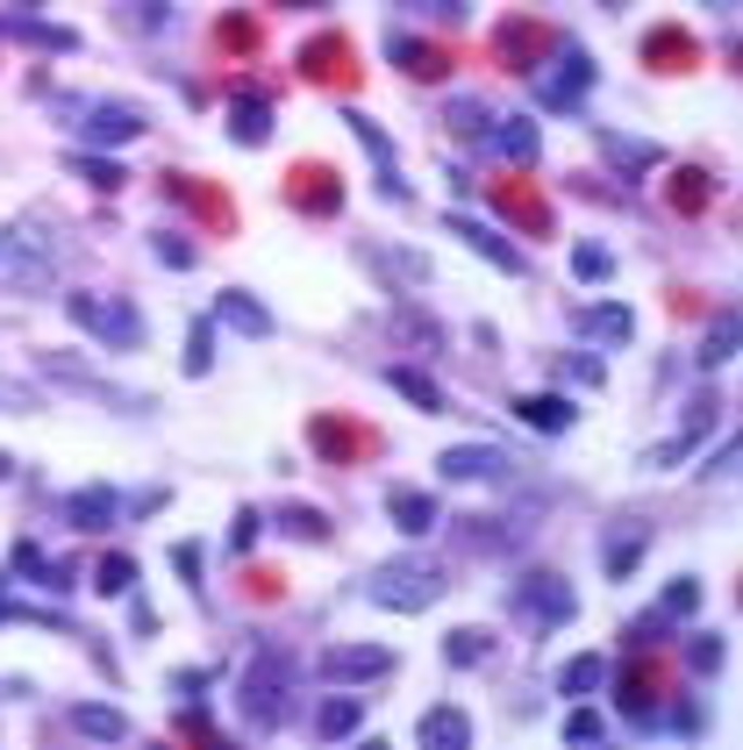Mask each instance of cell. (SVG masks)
<instances>
[{
    "label": "cell",
    "instance_id": "1",
    "mask_svg": "<svg viewBox=\"0 0 743 750\" xmlns=\"http://www.w3.org/2000/svg\"><path fill=\"white\" fill-rule=\"evenodd\" d=\"M444 572H436L430 558H386V564H372V580H364V600L372 608H386V614H422V608H436L444 600Z\"/></svg>",
    "mask_w": 743,
    "mask_h": 750
},
{
    "label": "cell",
    "instance_id": "2",
    "mask_svg": "<svg viewBox=\"0 0 743 750\" xmlns=\"http://www.w3.org/2000/svg\"><path fill=\"white\" fill-rule=\"evenodd\" d=\"M57 279V251L36 223H15L0 229V287L8 293H43Z\"/></svg>",
    "mask_w": 743,
    "mask_h": 750
},
{
    "label": "cell",
    "instance_id": "3",
    "mask_svg": "<svg viewBox=\"0 0 743 750\" xmlns=\"http://www.w3.org/2000/svg\"><path fill=\"white\" fill-rule=\"evenodd\" d=\"M65 315L87 329V336H101L107 351H137V343H143V315L121 301V293H72Z\"/></svg>",
    "mask_w": 743,
    "mask_h": 750
},
{
    "label": "cell",
    "instance_id": "4",
    "mask_svg": "<svg viewBox=\"0 0 743 750\" xmlns=\"http://www.w3.org/2000/svg\"><path fill=\"white\" fill-rule=\"evenodd\" d=\"M572 608H579V600H572V586L558 580V572H529V580L515 586V614L529 630H565Z\"/></svg>",
    "mask_w": 743,
    "mask_h": 750
},
{
    "label": "cell",
    "instance_id": "5",
    "mask_svg": "<svg viewBox=\"0 0 743 750\" xmlns=\"http://www.w3.org/2000/svg\"><path fill=\"white\" fill-rule=\"evenodd\" d=\"M243 715L258 722V729H272V722L286 715V672H279V658L243 672Z\"/></svg>",
    "mask_w": 743,
    "mask_h": 750
},
{
    "label": "cell",
    "instance_id": "6",
    "mask_svg": "<svg viewBox=\"0 0 743 750\" xmlns=\"http://www.w3.org/2000/svg\"><path fill=\"white\" fill-rule=\"evenodd\" d=\"M315 665H322L329 679H380V672H394V650H380V644H336V650H322Z\"/></svg>",
    "mask_w": 743,
    "mask_h": 750
},
{
    "label": "cell",
    "instance_id": "7",
    "mask_svg": "<svg viewBox=\"0 0 743 750\" xmlns=\"http://www.w3.org/2000/svg\"><path fill=\"white\" fill-rule=\"evenodd\" d=\"M436 465H444V479H508V465H515V458L494 450V444H450Z\"/></svg>",
    "mask_w": 743,
    "mask_h": 750
},
{
    "label": "cell",
    "instance_id": "8",
    "mask_svg": "<svg viewBox=\"0 0 743 750\" xmlns=\"http://www.w3.org/2000/svg\"><path fill=\"white\" fill-rule=\"evenodd\" d=\"M79 129H87V143H129V137H143V115L129 101H93Z\"/></svg>",
    "mask_w": 743,
    "mask_h": 750
},
{
    "label": "cell",
    "instance_id": "9",
    "mask_svg": "<svg viewBox=\"0 0 743 750\" xmlns=\"http://www.w3.org/2000/svg\"><path fill=\"white\" fill-rule=\"evenodd\" d=\"M450 237H465L472 251H479V257H494V265H501V272H529V257H522L515 243L501 237V229H486V223H472V215H450Z\"/></svg>",
    "mask_w": 743,
    "mask_h": 750
},
{
    "label": "cell",
    "instance_id": "10",
    "mask_svg": "<svg viewBox=\"0 0 743 750\" xmlns=\"http://www.w3.org/2000/svg\"><path fill=\"white\" fill-rule=\"evenodd\" d=\"M587 79H593V58L587 51H565L551 65V79H543V107H572L579 93H587Z\"/></svg>",
    "mask_w": 743,
    "mask_h": 750
},
{
    "label": "cell",
    "instance_id": "11",
    "mask_svg": "<svg viewBox=\"0 0 743 750\" xmlns=\"http://www.w3.org/2000/svg\"><path fill=\"white\" fill-rule=\"evenodd\" d=\"M386 514H394V529H408V536H430V529L444 522V508H436L430 494H415V486H394V494H386Z\"/></svg>",
    "mask_w": 743,
    "mask_h": 750
},
{
    "label": "cell",
    "instance_id": "12",
    "mask_svg": "<svg viewBox=\"0 0 743 750\" xmlns=\"http://www.w3.org/2000/svg\"><path fill=\"white\" fill-rule=\"evenodd\" d=\"M515 415H522L529 429H543V436H565V429H572L565 393H522V401H515Z\"/></svg>",
    "mask_w": 743,
    "mask_h": 750
},
{
    "label": "cell",
    "instance_id": "13",
    "mask_svg": "<svg viewBox=\"0 0 743 750\" xmlns=\"http://www.w3.org/2000/svg\"><path fill=\"white\" fill-rule=\"evenodd\" d=\"M72 729L93 736V743H121V736H129V715H121V708H101V700H87V708H72Z\"/></svg>",
    "mask_w": 743,
    "mask_h": 750
},
{
    "label": "cell",
    "instance_id": "14",
    "mask_svg": "<svg viewBox=\"0 0 743 750\" xmlns=\"http://www.w3.org/2000/svg\"><path fill=\"white\" fill-rule=\"evenodd\" d=\"M486 129H494V151H501V157H515V165H529V157H536V122L501 115V122H486Z\"/></svg>",
    "mask_w": 743,
    "mask_h": 750
},
{
    "label": "cell",
    "instance_id": "15",
    "mask_svg": "<svg viewBox=\"0 0 743 750\" xmlns=\"http://www.w3.org/2000/svg\"><path fill=\"white\" fill-rule=\"evenodd\" d=\"M593 686H607V658H601V650H587V658H572V665L558 672V694H572V700H587Z\"/></svg>",
    "mask_w": 743,
    "mask_h": 750
},
{
    "label": "cell",
    "instance_id": "16",
    "mask_svg": "<svg viewBox=\"0 0 743 750\" xmlns=\"http://www.w3.org/2000/svg\"><path fill=\"white\" fill-rule=\"evenodd\" d=\"M572 322H579V336H607V343H629V307H579V315H572Z\"/></svg>",
    "mask_w": 743,
    "mask_h": 750
},
{
    "label": "cell",
    "instance_id": "17",
    "mask_svg": "<svg viewBox=\"0 0 743 750\" xmlns=\"http://www.w3.org/2000/svg\"><path fill=\"white\" fill-rule=\"evenodd\" d=\"M386 386H394V393H408V401H415V408L444 415V386H436L430 372H408V365H394V372H386Z\"/></svg>",
    "mask_w": 743,
    "mask_h": 750
},
{
    "label": "cell",
    "instance_id": "18",
    "mask_svg": "<svg viewBox=\"0 0 743 750\" xmlns=\"http://www.w3.org/2000/svg\"><path fill=\"white\" fill-rule=\"evenodd\" d=\"M422 743H444V750H465L472 743V722L458 715V708H436V715H422Z\"/></svg>",
    "mask_w": 743,
    "mask_h": 750
},
{
    "label": "cell",
    "instance_id": "19",
    "mask_svg": "<svg viewBox=\"0 0 743 750\" xmlns=\"http://www.w3.org/2000/svg\"><path fill=\"white\" fill-rule=\"evenodd\" d=\"M222 322L243 329V336H272V315H265L251 293H222Z\"/></svg>",
    "mask_w": 743,
    "mask_h": 750
},
{
    "label": "cell",
    "instance_id": "20",
    "mask_svg": "<svg viewBox=\"0 0 743 750\" xmlns=\"http://www.w3.org/2000/svg\"><path fill=\"white\" fill-rule=\"evenodd\" d=\"M107 514H115V494H107V486L72 494V522H79V529H107Z\"/></svg>",
    "mask_w": 743,
    "mask_h": 750
},
{
    "label": "cell",
    "instance_id": "21",
    "mask_svg": "<svg viewBox=\"0 0 743 750\" xmlns=\"http://www.w3.org/2000/svg\"><path fill=\"white\" fill-rule=\"evenodd\" d=\"M0 29L22 36V43H43V51H72V43H79L72 29H51V22H0Z\"/></svg>",
    "mask_w": 743,
    "mask_h": 750
},
{
    "label": "cell",
    "instance_id": "22",
    "mask_svg": "<svg viewBox=\"0 0 743 750\" xmlns=\"http://www.w3.org/2000/svg\"><path fill=\"white\" fill-rule=\"evenodd\" d=\"M229 137H236V143H265V137H272V107H265V101H243Z\"/></svg>",
    "mask_w": 743,
    "mask_h": 750
},
{
    "label": "cell",
    "instance_id": "23",
    "mask_svg": "<svg viewBox=\"0 0 743 750\" xmlns=\"http://www.w3.org/2000/svg\"><path fill=\"white\" fill-rule=\"evenodd\" d=\"M486 658H494V636H486V630H458V636H450V665H486Z\"/></svg>",
    "mask_w": 743,
    "mask_h": 750
},
{
    "label": "cell",
    "instance_id": "24",
    "mask_svg": "<svg viewBox=\"0 0 743 750\" xmlns=\"http://www.w3.org/2000/svg\"><path fill=\"white\" fill-rule=\"evenodd\" d=\"M358 715H364L358 700H329L322 715H315V736H350V729H358Z\"/></svg>",
    "mask_w": 743,
    "mask_h": 750
},
{
    "label": "cell",
    "instance_id": "25",
    "mask_svg": "<svg viewBox=\"0 0 743 750\" xmlns=\"http://www.w3.org/2000/svg\"><path fill=\"white\" fill-rule=\"evenodd\" d=\"M208 365H215V329H208V322H193V329H187V372L201 379Z\"/></svg>",
    "mask_w": 743,
    "mask_h": 750
},
{
    "label": "cell",
    "instance_id": "26",
    "mask_svg": "<svg viewBox=\"0 0 743 750\" xmlns=\"http://www.w3.org/2000/svg\"><path fill=\"white\" fill-rule=\"evenodd\" d=\"M601 151L623 157V165H657V143H629V137H615V129H601Z\"/></svg>",
    "mask_w": 743,
    "mask_h": 750
},
{
    "label": "cell",
    "instance_id": "27",
    "mask_svg": "<svg viewBox=\"0 0 743 750\" xmlns=\"http://www.w3.org/2000/svg\"><path fill=\"white\" fill-rule=\"evenodd\" d=\"M572 272H579V279H607V272H615V257H607L601 243H579V251H572Z\"/></svg>",
    "mask_w": 743,
    "mask_h": 750
},
{
    "label": "cell",
    "instance_id": "28",
    "mask_svg": "<svg viewBox=\"0 0 743 750\" xmlns=\"http://www.w3.org/2000/svg\"><path fill=\"white\" fill-rule=\"evenodd\" d=\"M129 580H137V564H129V558H101V572H93L101 594H129Z\"/></svg>",
    "mask_w": 743,
    "mask_h": 750
},
{
    "label": "cell",
    "instance_id": "29",
    "mask_svg": "<svg viewBox=\"0 0 743 750\" xmlns=\"http://www.w3.org/2000/svg\"><path fill=\"white\" fill-rule=\"evenodd\" d=\"M72 171H87L101 193H115V187H121V165H107V157H72Z\"/></svg>",
    "mask_w": 743,
    "mask_h": 750
},
{
    "label": "cell",
    "instance_id": "30",
    "mask_svg": "<svg viewBox=\"0 0 743 750\" xmlns=\"http://www.w3.org/2000/svg\"><path fill=\"white\" fill-rule=\"evenodd\" d=\"M729 343H736V315H722V322L708 329V351H701V365H722V358H729Z\"/></svg>",
    "mask_w": 743,
    "mask_h": 750
},
{
    "label": "cell",
    "instance_id": "31",
    "mask_svg": "<svg viewBox=\"0 0 743 750\" xmlns=\"http://www.w3.org/2000/svg\"><path fill=\"white\" fill-rule=\"evenodd\" d=\"M394 58H400L408 72H444V58H436V51H422V43H394Z\"/></svg>",
    "mask_w": 743,
    "mask_h": 750
},
{
    "label": "cell",
    "instance_id": "32",
    "mask_svg": "<svg viewBox=\"0 0 743 750\" xmlns=\"http://www.w3.org/2000/svg\"><path fill=\"white\" fill-rule=\"evenodd\" d=\"M450 129H458V137H486V115L472 101H458V107H450Z\"/></svg>",
    "mask_w": 743,
    "mask_h": 750
},
{
    "label": "cell",
    "instance_id": "33",
    "mask_svg": "<svg viewBox=\"0 0 743 750\" xmlns=\"http://www.w3.org/2000/svg\"><path fill=\"white\" fill-rule=\"evenodd\" d=\"M601 729H607V722L593 715V708H579V715L565 722V736H572V743H593V736H601Z\"/></svg>",
    "mask_w": 743,
    "mask_h": 750
},
{
    "label": "cell",
    "instance_id": "34",
    "mask_svg": "<svg viewBox=\"0 0 743 750\" xmlns=\"http://www.w3.org/2000/svg\"><path fill=\"white\" fill-rule=\"evenodd\" d=\"M286 529H294V536H315V544H322V536H329V522H322V514H315V508H294V514H286Z\"/></svg>",
    "mask_w": 743,
    "mask_h": 750
},
{
    "label": "cell",
    "instance_id": "35",
    "mask_svg": "<svg viewBox=\"0 0 743 750\" xmlns=\"http://www.w3.org/2000/svg\"><path fill=\"white\" fill-rule=\"evenodd\" d=\"M722 658H729V650H722V636H701V644H693V672H715Z\"/></svg>",
    "mask_w": 743,
    "mask_h": 750
},
{
    "label": "cell",
    "instance_id": "36",
    "mask_svg": "<svg viewBox=\"0 0 743 750\" xmlns=\"http://www.w3.org/2000/svg\"><path fill=\"white\" fill-rule=\"evenodd\" d=\"M629 564H637V536H615L607 544V572H629Z\"/></svg>",
    "mask_w": 743,
    "mask_h": 750
},
{
    "label": "cell",
    "instance_id": "37",
    "mask_svg": "<svg viewBox=\"0 0 743 750\" xmlns=\"http://www.w3.org/2000/svg\"><path fill=\"white\" fill-rule=\"evenodd\" d=\"M693 600H701V586H693V580H679V586H672V594H665V614H687V608H693Z\"/></svg>",
    "mask_w": 743,
    "mask_h": 750
},
{
    "label": "cell",
    "instance_id": "38",
    "mask_svg": "<svg viewBox=\"0 0 743 750\" xmlns=\"http://www.w3.org/2000/svg\"><path fill=\"white\" fill-rule=\"evenodd\" d=\"M157 257H165V265H193V251L179 237H157Z\"/></svg>",
    "mask_w": 743,
    "mask_h": 750
},
{
    "label": "cell",
    "instance_id": "39",
    "mask_svg": "<svg viewBox=\"0 0 743 750\" xmlns=\"http://www.w3.org/2000/svg\"><path fill=\"white\" fill-rule=\"evenodd\" d=\"M8 472H15V465H8V450H0V479H8Z\"/></svg>",
    "mask_w": 743,
    "mask_h": 750
},
{
    "label": "cell",
    "instance_id": "40",
    "mask_svg": "<svg viewBox=\"0 0 743 750\" xmlns=\"http://www.w3.org/2000/svg\"><path fill=\"white\" fill-rule=\"evenodd\" d=\"M607 8H629V0H607Z\"/></svg>",
    "mask_w": 743,
    "mask_h": 750
},
{
    "label": "cell",
    "instance_id": "41",
    "mask_svg": "<svg viewBox=\"0 0 743 750\" xmlns=\"http://www.w3.org/2000/svg\"><path fill=\"white\" fill-rule=\"evenodd\" d=\"M708 8H729V0H708Z\"/></svg>",
    "mask_w": 743,
    "mask_h": 750
}]
</instances>
